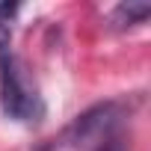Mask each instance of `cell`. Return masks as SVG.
<instances>
[{"label": "cell", "instance_id": "obj_1", "mask_svg": "<svg viewBox=\"0 0 151 151\" xmlns=\"http://www.w3.org/2000/svg\"><path fill=\"white\" fill-rule=\"evenodd\" d=\"M0 110L6 119L21 124H36L45 119V98L12 50L0 53Z\"/></svg>", "mask_w": 151, "mask_h": 151}, {"label": "cell", "instance_id": "obj_2", "mask_svg": "<svg viewBox=\"0 0 151 151\" xmlns=\"http://www.w3.org/2000/svg\"><path fill=\"white\" fill-rule=\"evenodd\" d=\"M124 119V104L122 101H104L89 107L86 113H80L68 127H65V142L74 148H89V145H101L113 136V130L122 124Z\"/></svg>", "mask_w": 151, "mask_h": 151}, {"label": "cell", "instance_id": "obj_3", "mask_svg": "<svg viewBox=\"0 0 151 151\" xmlns=\"http://www.w3.org/2000/svg\"><path fill=\"white\" fill-rule=\"evenodd\" d=\"M148 15H151V6H148V3H119V6L113 9L110 21H113L116 27H136V24H142Z\"/></svg>", "mask_w": 151, "mask_h": 151}, {"label": "cell", "instance_id": "obj_4", "mask_svg": "<svg viewBox=\"0 0 151 151\" xmlns=\"http://www.w3.org/2000/svg\"><path fill=\"white\" fill-rule=\"evenodd\" d=\"M18 3H0V53L9 50V42H12V18L18 15Z\"/></svg>", "mask_w": 151, "mask_h": 151}, {"label": "cell", "instance_id": "obj_5", "mask_svg": "<svg viewBox=\"0 0 151 151\" xmlns=\"http://www.w3.org/2000/svg\"><path fill=\"white\" fill-rule=\"evenodd\" d=\"M95 151H127V145H124V139H119V136H110L107 142L95 145Z\"/></svg>", "mask_w": 151, "mask_h": 151}, {"label": "cell", "instance_id": "obj_6", "mask_svg": "<svg viewBox=\"0 0 151 151\" xmlns=\"http://www.w3.org/2000/svg\"><path fill=\"white\" fill-rule=\"evenodd\" d=\"M36 151H53V145H50V142H45V145H39Z\"/></svg>", "mask_w": 151, "mask_h": 151}]
</instances>
